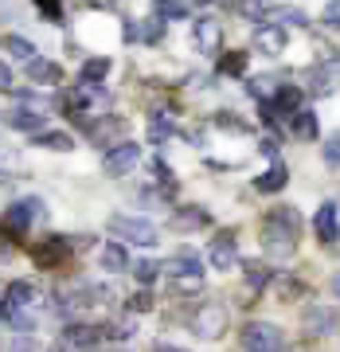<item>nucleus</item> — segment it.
Wrapping results in <instances>:
<instances>
[{"label": "nucleus", "mask_w": 340, "mask_h": 352, "mask_svg": "<svg viewBox=\"0 0 340 352\" xmlns=\"http://www.w3.org/2000/svg\"><path fill=\"white\" fill-rule=\"evenodd\" d=\"M297 235H302V215L293 208H274L262 223V247L270 258H290L297 251Z\"/></svg>", "instance_id": "obj_1"}, {"label": "nucleus", "mask_w": 340, "mask_h": 352, "mask_svg": "<svg viewBox=\"0 0 340 352\" xmlns=\"http://www.w3.org/2000/svg\"><path fill=\"white\" fill-rule=\"evenodd\" d=\"M239 340L247 352H286V333L270 321H251Z\"/></svg>", "instance_id": "obj_2"}, {"label": "nucleus", "mask_w": 340, "mask_h": 352, "mask_svg": "<svg viewBox=\"0 0 340 352\" xmlns=\"http://www.w3.org/2000/svg\"><path fill=\"white\" fill-rule=\"evenodd\" d=\"M110 235H117V239H129L137 243V247H157V227L149 223V219H137V215H113L110 219Z\"/></svg>", "instance_id": "obj_3"}, {"label": "nucleus", "mask_w": 340, "mask_h": 352, "mask_svg": "<svg viewBox=\"0 0 340 352\" xmlns=\"http://www.w3.org/2000/svg\"><path fill=\"white\" fill-rule=\"evenodd\" d=\"M192 329H196V337H203V340L223 337L227 333V305L203 302L200 309H196V317H192Z\"/></svg>", "instance_id": "obj_4"}, {"label": "nucleus", "mask_w": 340, "mask_h": 352, "mask_svg": "<svg viewBox=\"0 0 340 352\" xmlns=\"http://www.w3.org/2000/svg\"><path fill=\"white\" fill-rule=\"evenodd\" d=\"M161 270H168L172 274V282H177V289H184V294H192V289H200V278H203V270H200V258L196 254H177L168 266H161Z\"/></svg>", "instance_id": "obj_5"}, {"label": "nucleus", "mask_w": 340, "mask_h": 352, "mask_svg": "<svg viewBox=\"0 0 340 352\" xmlns=\"http://www.w3.org/2000/svg\"><path fill=\"white\" fill-rule=\"evenodd\" d=\"M137 161H141V145H133V141H117V145L102 157V168H106L110 176H126Z\"/></svg>", "instance_id": "obj_6"}, {"label": "nucleus", "mask_w": 340, "mask_h": 352, "mask_svg": "<svg viewBox=\"0 0 340 352\" xmlns=\"http://www.w3.org/2000/svg\"><path fill=\"white\" fill-rule=\"evenodd\" d=\"M207 258H212L215 270H231V266L239 263V247H235V235L231 231H219L207 247Z\"/></svg>", "instance_id": "obj_7"}, {"label": "nucleus", "mask_w": 340, "mask_h": 352, "mask_svg": "<svg viewBox=\"0 0 340 352\" xmlns=\"http://www.w3.org/2000/svg\"><path fill=\"white\" fill-rule=\"evenodd\" d=\"M36 215H43V204H39V200H20V204H12V208L4 212L0 227H4V231H24Z\"/></svg>", "instance_id": "obj_8"}, {"label": "nucleus", "mask_w": 340, "mask_h": 352, "mask_svg": "<svg viewBox=\"0 0 340 352\" xmlns=\"http://www.w3.org/2000/svg\"><path fill=\"white\" fill-rule=\"evenodd\" d=\"M254 51H258V55H270V59L282 55V51H286V32L274 28V24H262L254 32Z\"/></svg>", "instance_id": "obj_9"}, {"label": "nucleus", "mask_w": 340, "mask_h": 352, "mask_svg": "<svg viewBox=\"0 0 340 352\" xmlns=\"http://www.w3.org/2000/svg\"><path fill=\"white\" fill-rule=\"evenodd\" d=\"M313 227H317V239H321V243H337V239H340V215H337V204H321V208H317Z\"/></svg>", "instance_id": "obj_10"}, {"label": "nucleus", "mask_w": 340, "mask_h": 352, "mask_svg": "<svg viewBox=\"0 0 340 352\" xmlns=\"http://www.w3.org/2000/svg\"><path fill=\"white\" fill-rule=\"evenodd\" d=\"M63 258H71V243L59 239V235H51V239H43L36 247V263L39 266H59Z\"/></svg>", "instance_id": "obj_11"}, {"label": "nucleus", "mask_w": 340, "mask_h": 352, "mask_svg": "<svg viewBox=\"0 0 340 352\" xmlns=\"http://www.w3.org/2000/svg\"><path fill=\"white\" fill-rule=\"evenodd\" d=\"M262 20L286 32V24H305L309 16H305V8H297V4H270V12H266Z\"/></svg>", "instance_id": "obj_12"}, {"label": "nucleus", "mask_w": 340, "mask_h": 352, "mask_svg": "<svg viewBox=\"0 0 340 352\" xmlns=\"http://www.w3.org/2000/svg\"><path fill=\"white\" fill-rule=\"evenodd\" d=\"M305 325H309L313 337H325V333H332V325H337V309H328V305H309V309H305Z\"/></svg>", "instance_id": "obj_13"}, {"label": "nucleus", "mask_w": 340, "mask_h": 352, "mask_svg": "<svg viewBox=\"0 0 340 352\" xmlns=\"http://www.w3.org/2000/svg\"><path fill=\"white\" fill-rule=\"evenodd\" d=\"M67 344L78 352H94L102 344V329H90V325H71L67 329Z\"/></svg>", "instance_id": "obj_14"}, {"label": "nucleus", "mask_w": 340, "mask_h": 352, "mask_svg": "<svg viewBox=\"0 0 340 352\" xmlns=\"http://www.w3.org/2000/svg\"><path fill=\"white\" fill-rule=\"evenodd\" d=\"M219 39H223V28L219 20H196V47L200 51H219Z\"/></svg>", "instance_id": "obj_15"}, {"label": "nucleus", "mask_w": 340, "mask_h": 352, "mask_svg": "<svg viewBox=\"0 0 340 352\" xmlns=\"http://www.w3.org/2000/svg\"><path fill=\"white\" fill-rule=\"evenodd\" d=\"M4 122L12 129H24V133H43V113L39 110H8Z\"/></svg>", "instance_id": "obj_16"}, {"label": "nucleus", "mask_w": 340, "mask_h": 352, "mask_svg": "<svg viewBox=\"0 0 340 352\" xmlns=\"http://www.w3.org/2000/svg\"><path fill=\"white\" fill-rule=\"evenodd\" d=\"M286 184H290V168H286V164H270V168L254 180V188L258 192H282Z\"/></svg>", "instance_id": "obj_17"}, {"label": "nucleus", "mask_w": 340, "mask_h": 352, "mask_svg": "<svg viewBox=\"0 0 340 352\" xmlns=\"http://www.w3.org/2000/svg\"><path fill=\"white\" fill-rule=\"evenodd\" d=\"M305 90H309L313 98H325V94H332V71H328V67H313V71L305 75Z\"/></svg>", "instance_id": "obj_18"}, {"label": "nucleus", "mask_w": 340, "mask_h": 352, "mask_svg": "<svg viewBox=\"0 0 340 352\" xmlns=\"http://www.w3.org/2000/svg\"><path fill=\"white\" fill-rule=\"evenodd\" d=\"M207 223H212V215L200 212V208H177V215H172L177 231H192V227H207Z\"/></svg>", "instance_id": "obj_19"}, {"label": "nucleus", "mask_w": 340, "mask_h": 352, "mask_svg": "<svg viewBox=\"0 0 340 352\" xmlns=\"http://www.w3.org/2000/svg\"><path fill=\"white\" fill-rule=\"evenodd\" d=\"M27 75L36 78V82H43V87L63 82V71H59L55 63H47V59H32V63H27Z\"/></svg>", "instance_id": "obj_20"}, {"label": "nucleus", "mask_w": 340, "mask_h": 352, "mask_svg": "<svg viewBox=\"0 0 340 352\" xmlns=\"http://www.w3.org/2000/svg\"><path fill=\"white\" fill-rule=\"evenodd\" d=\"M98 266L102 270H126L129 258H126V251H122L117 243H106V247L98 251Z\"/></svg>", "instance_id": "obj_21"}, {"label": "nucleus", "mask_w": 340, "mask_h": 352, "mask_svg": "<svg viewBox=\"0 0 340 352\" xmlns=\"http://www.w3.org/2000/svg\"><path fill=\"white\" fill-rule=\"evenodd\" d=\"M161 36H164V24L152 16V20H133V39H145V43H161Z\"/></svg>", "instance_id": "obj_22"}, {"label": "nucleus", "mask_w": 340, "mask_h": 352, "mask_svg": "<svg viewBox=\"0 0 340 352\" xmlns=\"http://www.w3.org/2000/svg\"><path fill=\"white\" fill-rule=\"evenodd\" d=\"M110 75V59H87L82 63V82L87 87H98V78Z\"/></svg>", "instance_id": "obj_23"}, {"label": "nucleus", "mask_w": 340, "mask_h": 352, "mask_svg": "<svg viewBox=\"0 0 340 352\" xmlns=\"http://www.w3.org/2000/svg\"><path fill=\"white\" fill-rule=\"evenodd\" d=\"M293 133H297L302 141H313L317 138V118L309 110H297L293 113Z\"/></svg>", "instance_id": "obj_24"}, {"label": "nucleus", "mask_w": 340, "mask_h": 352, "mask_svg": "<svg viewBox=\"0 0 340 352\" xmlns=\"http://www.w3.org/2000/svg\"><path fill=\"white\" fill-rule=\"evenodd\" d=\"M219 71L223 75H242L247 71V51H227L223 59H219Z\"/></svg>", "instance_id": "obj_25"}, {"label": "nucleus", "mask_w": 340, "mask_h": 352, "mask_svg": "<svg viewBox=\"0 0 340 352\" xmlns=\"http://www.w3.org/2000/svg\"><path fill=\"white\" fill-rule=\"evenodd\" d=\"M157 16H161V24H164V20H184L188 8H184L180 0H157Z\"/></svg>", "instance_id": "obj_26"}, {"label": "nucleus", "mask_w": 340, "mask_h": 352, "mask_svg": "<svg viewBox=\"0 0 340 352\" xmlns=\"http://www.w3.org/2000/svg\"><path fill=\"white\" fill-rule=\"evenodd\" d=\"M242 270H247V282H251L254 289H262L266 282H270V266L266 263H242Z\"/></svg>", "instance_id": "obj_27"}, {"label": "nucleus", "mask_w": 340, "mask_h": 352, "mask_svg": "<svg viewBox=\"0 0 340 352\" xmlns=\"http://www.w3.org/2000/svg\"><path fill=\"white\" fill-rule=\"evenodd\" d=\"M8 55H12V59H24V63H32V59H36V47H32L27 39H20V36H8Z\"/></svg>", "instance_id": "obj_28"}, {"label": "nucleus", "mask_w": 340, "mask_h": 352, "mask_svg": "<svg viewBox=\"0 0 340 352\" xmlns=\"http://www.w3.org/2000/svg\"><path fill=\"white\" fill-rule=\"evenodd\" d=\"M239 4V12L247 16V20H262L266 12H270V0H235Z\"/></svg>", "instance_id": "obj_29"}, {"label": "nucleus", "mask_w": 340, "mask_h": 352, "mask_svg": "<svg viewBox=\"0 0 340 352\" xmlns=\"http://www.w3.org/2000/svg\"><path fill=\"white\" fill-rule=\"evenodd\" d=\"M39 145H47V149H55V153H67L75 141L67 138V133H55V129L47 133V129H43V133H39Z\"/></svg>", "instance_id": "obj_30"}, {"label": "nucleus", "mask_w": 340, "mask_h": 352, "mask_svg": "<svg viewBox=\"0 0 340 352\" xmlns=\"http://www.w3.org/2000/svg\"><path fill=\"white\" fill-rule=\"evenodd\" d=\"M168 133H172V122H168L164 113H152V122H149V138L157 141V145H161V141L168 138Z\"/></svg>", "instance_id": "obj_31"}, {"label": "nucleus", "mask_w": 340, "mask_h": 352, "mask_svg": "<svg viewBox=\"0 0 340 352\" xmlns=\"http://www.w3.org/2000/svg\"><path fill=\"white\" fill-rule=\"evenodd\" d=\"M157 274H161V266L152 263V258H141V263H133V278H137V282H145V286H149Z\"/></svg>", "instance_id": "obj_32"}, {"label": "nucleus", "mask_w": 340, "mask_h": 352, "mask_svg": "<svg viewBox=\"0 0 340 352\" xmlns=\"http://www.w3.org/2000/svg\"><path fill=\"white\" fill-rule=\"evenodd\" d=\"M325 164H332V168H340V133H332V138L325 141Z\"/></svg>", "instance_id": "obj_33"}, {"label": "nucleus", "mask_w": 340, "mask_h": 352, "mask_svg": "<svg viewBox=\"0 0 340 352\" xmlns=\"http://www.w3.org/2000/svg\"><path fill=\"white\" fill-rule=\"evenodd\" d=\"M297 294H305V282H297V278H286V282H282V298H286V302H293Z\"/></svg>", "instance_id": "obj_34"}, {"label": "nucleus", "mask_w": 340, "mask_h": 352, "mask_svg": "<svg viewBox=\"0 0 340 352\" xmlns=\"http://www.w3.org/2000/svg\"><path fill=\"white\" fill-rule=\"evenodd\" d=\"M122 129H126V122H106V126H98V129H94V138H98V141H106V138H113V133H122Z\"/></svg>", "instance_id": "obj_35"}, {"label": "nucleus", "mask_w": 340, "mask_h": 352, "mask_svg": "<svg viewBox=\"0 0 340 352\" xmlns=\"http://www.w3.org/2000/svg\"><path fill=\"white\" fill-rule=\"evenodd\" d=\"M325 24L328 28H340V0H328V4H325Z\"/></svg>", "instance_id": "obj_36"}, {"label": "nucleus", "mask_w": 340, "mask_h": 352, "mask_svg": "<svg viewBox=\"0 0 340 352\" xmlns=\"http://www.w3.org/2000/svg\"><path fill=\"white\" fill-rule=\"evenodd\" d=\"M215 122H219L223 129H235V133H247V122H239V118H227V113H219Z\"/></svg>", "instance_id": "obj_37"}, {"label": "nucleus", "mask_w": 340, "mask_h": 352, "mask_svg": "<svg viewBox=\"0 0 340 352\" xmlns=\"http://www.w3.org/2000/svg\"><path fill=\"white\" fill-rule=\"evenodd\" d=\"M36 4L43 8V12H47V20H63V8H59L55 0H36Z\"/></svg>", "instance_id": "obj_38"}, {"label": "nucleus", "mask_w": 340, "mask_h": 352, "mask_svg": "<svg viewBox=\"0 0 340 352\" xmlns=\"http://www.w3.org/2000/svg\"><path fill=\"white\" fill-rule=\"evenodd\" d=\"M129 309H137V314L141 309H152V298L149 294H137V298H129Z\"/></svg>", "instance_id": "obj_39"}, {"label": "nucleus", "mask_w": 340, "mask_h": 352, "mask_svg": "<svg viewBox=\"0 0 340 352\" xmlns=\"http://www.w3.org/2000/svg\"><path fill=\"white\" fill-rule=\"evenodd\" d=\"M12 87V71H8V63H0V90Z\"/></svg>", "instance_id": "obj_40"}, {"label": "nucleus", "mask_w": 340, "mask_h": 352, "mask_svg": "<svg viewBox=\"0 0 340 352\" xmlns=\"http://www.w3.org/2000/svg\"><path fill=\"white\" fill-rule=\"evenodd\" d=\"M262 157H277V141H274V138L262 141Z\"/></svg>", "instance_id": "obj_41"}, {"label": "nucleus", "mask_w": 340, "mask_h": 352, "mask_svg": "<svg viewBox=\"0 0 340 352\" xmlns=\"http://www.w3.org/2000/svg\"><path fill=\"white\" fill-rule=\"evenodd\" d=\"M152 352H184V349H172V344H157Z\"/></svg>", "instance_id": "obj_42"}, {"label": "nucleus", "mask_w": 340, "mask_h": 352, "mask_svg": "<svg viewBox=\"0 0 340 352\" xmlns=\"http://www.w3.org/2000/svg\"><path fill=\"white\" fill-rule=\"evenodd\" d=\"M90 4H94V8H110L113 0H90Z\"/></svg>", "instance_id": "obj_43"}, {"label": "nucleus", "mask_w": 340, "mask_h": 352, "mask_svg": "<svg viewBox=\"0 0 340 352\" xmlns=\"http://www.w3.org/2000/svg\"><path fill=\"white\" fill-rule=\"evenodd\" d=\"M332 294L340 298V274H332Z\"/></svg>", "instance_id": "obj_44"}, {"label": "nucleus", "mask_w": 340, "mask_h": 352, "mask_svg": "<svg viewBox=\"0 0 340 352\" xmlns=\"http://www.w3.org/2000/svg\"><path fill=\"white\" fill-rule=\"evenodd\" d=\"M180 4H184V8H188V4H207V0H180Z\"/></svg>", "instance_id": "obj_45"}, {"label": "nucleus", "mask_w": 340, "mask_h": 352, "mask_svg": "<svg viewBox=\"0 0 340 352\" xmlns=\"http://www.w3.org/2000/svg\"><path fill=\"white\" fill-rule=\"evenodd\" d=\"M43 352H67V349H63V344H55V349H43Z\"/></svg>", "instance_id": "obj_46"}]
</instances>
